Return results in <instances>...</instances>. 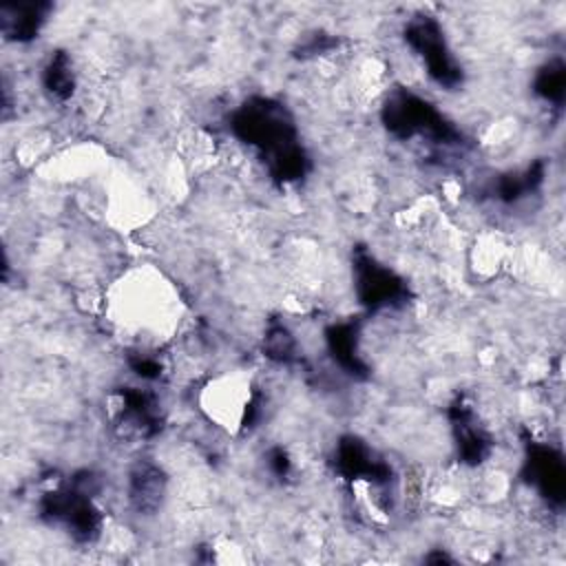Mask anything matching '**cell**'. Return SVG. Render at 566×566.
<instances>
[{
	"instance_id": "obj_6",
	"label": "cell",
	"mask_w": 566,
	"mask_h": 566,
	"mask_svg": "<svg viewBox=\"0 0 566 566\" xmlns=\"http://www.w3.org/2000/svg\"><path fill=\"white\" fill-rule=\"evenodd\" d=\"M524 482L555 511L566 502V464L559 449L535 438L524 440Z\"/></svg>"
},
{
	"instance_id": "obj_2",
	"label": "cell",
	"mask_w": 566,
	"mask_h": 566,
	"mask_svg": "<svg viewBox=\"0 0 566 566\" xmlns=\"http://www.w3.org/2000/svg\"><path fill=\"white\" fill-rule=\"evenodd\" d=\"M99 478L93 471H80L44 491L38 500L40 517L60 526L69 537L80 544H91L102 533V511L95 504Z\"/></svg>"
},
{
	"instance_id": "obj_12",
	"label": "cell",
	"mask_w": 566,
	"mask_h": 566,
	"mask_svg": "<svg viewBox=\"0 0 566 566\" xmlns=\"http://www.w3.org/2000/svg\"><path fill=\"white\" fill-rule=\"evenodd\" d=\"M325 347L332 360L352 378H367L369 367L360 354V323L340 321L325 329Z\"/></svg>"
},
{
	"instance_id": "obj_16",
	"label": "cell",
	"mask_w": 566,
	"mask_h": 566,
	"mask_svg": "<svg viewBox=\"0 0 566 566\" xmlns=\"http://www.w3.org/2000/svg\"><path fill=\"white\" fill-rule=\"evenodd\" d=\"M263 352L270 360L279 365H292L298 358V347L294 334L287 329L285 323L272 321L263 336Z\"/></svg>"
},
{
	"instance_id": "obj_4",
	"label": "cell",
	"mask_w": 566,
	"mask_h": 566,
	"mask_svg": "<svg viewBox=\"0 0 566 566\" xmlns=\"http://www.w3.org/2000/svg\"><path fill=\"white\" fill-rule=\"evenodd\" d=\"M402 38L409 49L420 57L431 82L440 88L455 91L464 82V71L455 60L442 24L429 13H416L407 20Z\"/></svg>"
},
{
	"instance_id": "obj_3",
	"label": "cell",
	"mask_w": 566,
	"mask_h": 566,
	"mask_svg": "<svg viewBox=\"0 0 566 566\" xmlns=\"http://www.w3.org/2000/svg\"><path fill=\"white\" fill-rule=\"evenodd\" d=\"M385 130L402 142L427 139L436 146H462V130L447 119L429 99L409 88L391 91L380 108Z\"/></svg>"
},
{
	"instance_id": "obj_9",
	"label": "cell",
	"mask_w": 566,
	"mask_h": 566,
	"mask_svg": "<svg viewBox=\"0 0 566 566\" xmlns=\"http://www.w3.org/2000/svg\"><path fill=\"white\" fill-rule=\"evenodd\" d=\"M117 422L137 438H153L164 427V409L157 396L142 387H119Z\"/></svg>"
},
{
	"instance_id": "obj_5",
	"label": "cell",
	"mask_w": 566,
	"mask_h": 566,
	"mask_svg": "<svg viewBox=\"0 0 566 566\" xmlns=\"http://www.w3.org/2000/svg\"><path fill=\"white\" fill-rule=\"evenodd\" d=\"M352 274L356 298L367 312L402 307L411 298L407 281L382 265L365 245L352 250Z\"/></svg>"
},
{
	"instance_id": "obj_1",
	"label": "cell",
	"mask_w": 566,
	"mask_h": 566,
	"mask_svg": "<svg viewBox=\"0 0 566 566\" xmlns=\"http://www.w3.org/2000/svg\"><path fill=\"white\" fill-rule=\"evenodd\" d=\"M228 126L241 144L259 155L276 184L303 181L312 170V159L298 139L296 122L283 102L252 95L232 111Z\"/></svg>"
},
{
	"instance_id": "obj_18",
	"label": "cell",
	"mask_w": 566,
	"mask_h": 566,
	"mask_svg": "<svg viewBox=\"0 0 566 566\" xmlns=\"http://www.w3.org/2000/svg\"><path fill=\"white\" fill-rule=\"evenodd\" d=\"M265 462H268V469H270V473L274 478H279V480L290 478V473H292V458H290V453L283 447H270L268 453H265Z\"/></svg>"
},
{
	"instance_id": "obj_11",
	"label": "cell",
	"mask_w": 566,
	"mask_h": 566,
	"mask_svg": "<svg viewBox=\"0 0 566 566\" xmlns=\"http://www.w3.org/2000/svg\"><path fill=\"white\" fill-rule=\"evenodd\" d=\"M166 486L168 478L164 469L155 462H137L126 482V495L128 504L139 513V515H153L161 509L164 497H166Z\"/></svg>"
},
{
	"instance_id": "obj_14",
	"label": "cell",
	"mask_w": 566,
	"mask_h": 566,
	"mask_svg": "<svg viewBox=\"0 0 566 566\" xmlns=\"http://www.w3.org/2000/svg\"><path fill=\"white\" fill-rule=\"evenodd\" d=\"M42 86L57 102H66L75 93V71L66 51H53L49 55L42 69Z\"/></svg>"
},
{
	"instance_id": "obj_19",
	"label": "cell",
	"mask_w": 566,
	"mask_h": 566,
	"mask_svg": "<svg viewBox=\"0 0 566 566\" xmlns=\"http://www.w3.org/2000/svg\"><path fill=\"white\" fill-rule=\"evenodd\" d=\"M336 44H338V38H332L329 33H314V35H310V38L298 46V51H301V53H296V55L307 57V55L327 53V51H329V49H334Z\"/></svg>"
},
{
	"instance_id": "obj_10",
	"label": "cell",
	"mask_w": 566,
	"mask_h": 566,
	"mask_svg": "<svg viewBox=\"0 0 566 566\" xmlns=\"http://www.w3.org/2000/svg\"><path fill=\"white\" fill-rule=\"evenodd\" d=\"M53 4L44 0L29 2H2L0 4V31L9 42L29 44L44 29Z\"/></svg>"
},
{
	"instance_id": "obj_17",
	"label": "cell",
	"mask_w": 566,
	"mask_h": 566,
	"mask_svg": "<svg viewBox=\"0 0 566 566\" xmlns=\"http://www.w3.org/2000/svg\"><path fill=\"white\" fill-rule=\"evenodd\" d=\"M128 367L142 380H157L161 376V363L148 354H130Z\"/></svg>"
},
{
	"instance_id": "obj_7",
	"label": "cell",
	"mask_w": 566,
	"mask_h": 566,
	"mask_svg": "<svg viewBox=\"0 0 566 566\" xmlns=\"http://www.w3.org/2000/svg\"><path fill=\"white\" fill-rule=\"evenodd\" d=\"M447 418L451 424V436L453 444L458 451V460L467 467H478L491 455L493 440L489 431L480 424L471 402L458 394L449 407H447Z\"/></svg>"
},
{
	"instance_id": "obj_8",
	"label": "cell",
	"mask_w": 566,
	"mask_h": 566,
	"mask_svg": "<svg viewBox=\"0 0 566 566\" xmlns=\"http://www.w3.org/2000/svg\"><path fill=\"white\" fill-rule=\"evenodd\" d=\"M334 469L347 482L385 486L391 482V467L358 436H343L334 447Z\"/></svg>"
},
{
	"instance_id": "obj_15",
	"label": "cell",
	"mask_w": 566,
	"mask_h": 566,
	"mask_svg": "<svg viewBox=\"0 0 566 566\" xmlns=\"http://www.w3.org/2000/svg\"><path fill=\"white\" fill-rule=\"evenodd\" d=\"M533 93L551 106H562L566 95V66L559 57L544 62L533 77Z\"/></svg>"
},
{
	"instance_id": "obj_13",
	"label": "cell",
	"mask_w": 566,
	"mask_h": 566,
	"mask_svg": "<svg viewBox=\"0 0 566 566\" xmlns=\"http://www.w3.org/2000/svg\"><path fill=\"white\" fill-rule=\"evenodd\" d=\"M544 179H546V161L535 159L533 164H528L522 170H511V172L500 175L493 184V197L506 206L517 203L524 197L537 192L542 188Z\"/></svg>"
}]
</instances>
